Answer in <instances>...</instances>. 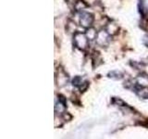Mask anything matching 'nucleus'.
<instances>
[{
    "instance_id": "f257e3e1",
    "label": "nucleus",
    "mask_w": 148,
    "mask_h": 139,
    "mask_svg": "<svg viewBox=\"0 0 148 139\" xmlns=\"http://www.w3.org/2000/svg\"><path fill=\"white\" fill-rule=\"evenodd\" d=\"M89 39L85 34L81 32H76L73 35V43L77 48L81 50H85L89 45Z\"/></svg>"
},
{
    "instance_id": "f03ea898",
    "label": "nucleus",
    "mask_w": 148,
    "mask_h": 139,
    "mask_svg": "<svg viewBox=\"0 0 148 139\" xmlns=\"http://www.w3.org/2000/svg\"><path fill=\"white\" fill-rule=\"evenodd\" d=\"M95 42L97 45L102 46V47L108 46L110 42V34L106 32V30H102L98 32V34H97Z\"/></svg>"
},
{
    "instance_id": "7ed1b4c3",
    "label": "nucleus",
    "mask_w": 148,
    "mask_h": 139,
    "mask_svg": "<svg viewBox=\"0 0 148 139\" xmlns=\"http://www.w3.org/2000/svg\"><path fill=\"white\" fill-rule=\"evenodd\" d=\"M95 18L94 15L92 13L89 12H82L81 13L80 16V24L82 27L85 28V29H88V28L92 27V23H94Z\"/></svg>"
},
{
    "instance_id": "20e7f679",
    "label": "nucleus",
    "mask_w": 148,
    "mask_h": 139,
    "mask_svg": "<svg viewBox=\"0 0 148 139\" xmlns=\"http://www.w3.org/2000/svg\"><path fill=\"white\" fill-rule=\"evenodd\" d=\"M66 109V99L63 96H58V100L56 102L55 111L56 113H63Z\"/></svg>"
},
{
    "instance_id": "39448f33",
    "label": "nucleus",
    "mask_w": 148,
    "mask_h": 139,
    "mask_svg": "<svg viewBox=\"0 0 148 139\" xmlns=\"http://www.w3.org/2000/svg\"><path fill=\"white\" fill-rule=\"evenodd\" d=\"M56 79H57L58 85L59 87H62L68 83L69 76H68V74L63 71V70H60V71H58V74L57 75V77H56Z\"/></svg>"
},
{
    "instance_id": "423d86ee",
    "label": "nucleus",
    "mask_w": 148,
    "mask_h": 139,
    "mask_svg": "<svg viewBox=\"0 0 148 139\" xmlns=\"http://www.w3.org/2000/svg\"><path fill=\"white\" fill-rule=\"evenodd\" d=\"M136 85L143 88H148V75L145 73H141L136 78Z\"/></svg>"
},
{
    "instance_id": "0eeeda50",
    "label": "nucleus",
    "mask_w": 148,
    "mask_h": 139,
    "mask_svg": "<svg viewBox=\"0 0 148 139\" xmlns=\"http://www.w3.org/2000/svg\"><path fill=\"white\" fill-rule=\"evenodd\" d=\"M138 8H139V12H140L143 19H145L148 15V7H147L145 0H139Z\"/></svg>"
},
{
    "instance_id": "6e6552de",
    "label": "nucleus",
    "mask_w": 148,
    "mask_h": 139,
    "mask_svg": "<svg viewBox=\"0 0 148 139\" xmlns=\"http://www.w3.org/2000/svg\"><path fill=\"white\" fill-rule=\"evenodd\" d=\"M106 32H108V34L110 35H114L116 34H118V32L119 30V26L116 24V23H113V22H110L108 24V26H106Z\"/></svg>"
},
{
    "instance_id": "1a4fd4ad",
    "label": "nucleus",
    "mask_w": 148,
    "mask_h": 139,
    "mask_svg": "<svg viewBox=\"0 0 148 139\" xmlns=\"http://www.w3.org/2000/svg\"><path fill=\"white\" fill-rule=\"evenodd\" d=\"M86 32H85V34L87 35L88 37V39H89L90 41L92 40H95L96 38V36H97V34L98 32H96V30L95 29V28H92V27H90V28H88V29H86Z\"/></svg>"
},
{
    "instance_id": "9d476101",
    "label": "nucleus",
    "mask_w": 148,
    "mask_h": 139,
    "mask_svg": "<svg viewBox=\"0 0 148 139\" xmlns=\"http://www.w3.org/2000/svg\"><path fill=\"white\" fill-rule=\"evenodd\" d=\"M87 7H88V5L84 1H82V0H78L75 3V5H74V8H75L76 11H82V10H84Z\"/></svg>"
},
{
    "instance_id": "9b49d317",
    "label": "nucleus",
    "mask_w": 148,
    "mask_h": 139,
    "mask_svg": "<svg viewBox=\"0 0 148 139\" xmlns=\"http://www.w3.org/2000/svg\"><path fill=\"white\" fill-rule=\"evenodd\" d=\"M108 77L114 79V80H120L123 78V73L119 71H112L108 73Z\"/></svg>"
},
{
    "instance_id": "f8f14e48",
    "label": "nucleus",
    "mask_w": 148,
    "mask_h": 139,
    "mask_svg": "<svg viewBox=\"0 0 148 139\" xmlns=\"http://www.w3.org/2000/svg\"><path fill=\"white\" fill-rule=\"evenodd\" d=\"M83 82L84 81L82 80V78L81 76H75L72 80V85L76 86V87H80Z\"/></svg>"
},
{
    "instance_id": "ddd939ff",
    "label": "nucleus",
    "mask_w": 148,
    "mask_h": 139,
    "mask_svg": "<svg viewBox=\"0 0 148 139\" xmlns=\"http://www.w3.org/2000/svg\"><path fill=\"white\" fill-rule=\"evenodd\" d=\"M89 87V82H87V81H84L82 83V85L79 87L80 88V90H81V92H84V91H86L87 90V88Z\"/></svg>"
},
{
    "instance_id": "4468645a",
    "label": "nucleus",
    "mask_w": 148,
    "mask_h": 139,
    "mask_svg": "<svg viewBox=\"0 0 148 139\" xmlns=\"http://www.w3.org/2000/svg\"><path fill=\"white\" fill-rule=\"evenodd\" d=\"M113 104L119 105V106H127V105H125V103H124V102L121 99L116 98V97H114V98H113Z\"/></svg>"
},
{
    "instance_id": "2eb2a0df",
    "label": "nucleus",
    "mask_w": 148,
    "mask_h": 139,
    "mask_svg": "<svg viewBox=\"0 0 148 139\" xmlns=\"http://www.w3.org/2000/svg\"><path fill=\"white\" fill-rule=\"evenodd\" d=\"M143 43L145 46H147V47H148V35H145L143 37Z\"/></svg>"
}]
</instances>
